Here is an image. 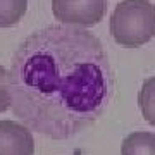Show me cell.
Masks as SVG:
<instances>
[{"label":"cell","mask_w":155,"mask_h":155,"mask_svg":"<svg viewBox=\"0 0 155 155\" xmlns=\"http://www.w3.org/2000/svg\"><path fill=\"white\" fill-rule=\"evenodd\" d=\"M9 90L21 119L40 133L64 138L104 110L114 93V71L93 33L47 26L17 47Z\"/></svg>","instance_id":"1"},{"label":"cell","mask_w":155,"mask_h":155,"mask_svg":"<svg viewBox=\"0 0 155 155\" xmlns=\"http://www.w3.org/2000/svg\"><path fill=\"white\" fill-rule=\"evenodd\" d=\"M110 35L122 47H141L155 36V5L150 0H121L110 16Z\"/></svg>","instance_id":"2"},{"label":"cell","mask_w":155,"mask_h":155,"mask_svg":"<svg viewBox=\"0 0 155 155\" xmlns=\"http://www.w3.org/2000/svg\"><path fill=\"white\" fill-rule=\"evenodd\" d=\"M52 12L64 26L88 28L102 21L105 0H52Z\"/></svg>","instance_id":"3"},{"label":"cell","mask_w":155,"mask_h":155,"mask_svg":"<svg viewBox=\"0 0 155 155\" xmlns=\"http://www.w3.org/2000/svg\"><path fill=\"white\" fill-rule=\"evenodd\" d=\"M0 155H35V138L16 121H0Z\"/></svg>","instance_id":"4"},{"label":"cell","mask_w":155,"mask_h":155,"mask_svg":"<svg viewBox=\"0 0 155 155\" xmlns=\"http://www.w3.org/2000/svg\"><path fill=\"white\" fill-rule=\"evenodd\" d=\"M121 155H155V134L148 131L127 134L122 141Z\"/></svg>","instance_id":"5"},{"label":"cell","mask_w":155,"mask_h":155,"mask_svg":"<svg viewBox=\"0 0 155 155\" xmlns=\"http://www.w3.org/2000/svg\"><path fill=\"white\" fill-rule=\"evenodd\" d=\"M28 0H0V28H11L22 19Z\"/></svg>","instance_id":"6"},{"label":"cell","mask_w":155,"mask_h":155,"mask_svg":"<svg viewBox=\"0 0 155 155\" xmlns=\"http://www.w3.org/2000/svg\"><path fill=\"white\" fill-rule=\"evenodd\" d=\"M138 105L145 121L155 126V76L148 78L138 93Z\"/></svg>","instance_id":"7"},{"label":"cell","mask_w":155,"mask_h":155,"mask_svg":"<svg viewBox=\"0 0 155 155\" xmlns=\"http://www.w3.org/2000/svg\"><path fill=\"white\" fill-rule=\"evenodd\" d=\"M11 90H9V69L0 66V112L11 107Z\"/></svg>","instance_id":"8"}]
</instances>
